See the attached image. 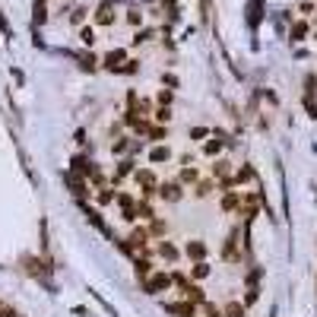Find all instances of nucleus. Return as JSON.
<instances>
[{"mask_svg":"<svg viewBox=\"0 0 317 317\" xmlns=\"http://www.w3.org/2000/svg\"><path fill=\"white\" fill-rule=\"evenodd\" d=\"M171 286H174V276H171V273H162V269H156L149 279H143L146 295H162V292H168Z\"/></svg>","mask_w":317,"mask_h":317,"instance_id":"obj_1","label":"nucleus"},{"mask_svg":"<svg viewBox=\"0 0 317 317\" xmlns=\"http://www.w3.org/2000/svg\"><path fill=\"white\" fill-rule=\"evenodd\" d=\"M133 178H137V187H140V194H143V197L159 194V178H156V171H152V168H140V171H133Z\"/></svg>","mask_w":317,"mask_h":317,"instance_id":"obj_2","label":"nucleus"},{"mask_svg":"<svg viewBox=\"0 0 317 317\" xmlns=\"http://www.w3.org/2000/svg\"><path fill=\"white\" fill-rule=\"evenodd\" d=\"M241 229H232L229 238H225V248H222V260L229 263H241Z\"/></svg>","mask_w":317,"mask_h":317,"instance_id":"obj_3","label":"nucleus"},{"mask_svg":"<svg viewBox=\"0 0 317 317\" xmlns=\"http://www.w3.org/2000/svg\"><path fill=\"white\" fill-rule=\"evenodd\" d=\"M159 197L165 203H178L181 197H184V184L181 181H165V184H159Z\"/></svg>","mask_w":317,"mask_h":317,"instance_id":"obj_4","label":"nucleus"},{"mask_svg":"<svg viewBox=\"0 0 317 317\" xmlns=\"http://www.w3.org/2000/svg\"><path fill=\"white\" fill-rule=\"evenodd\" d=\"M105 70H111V73H117V70H121L124 64H127V51L124 48H111L108 54H105Z\"/></svg>","mask_w":317,"mask_h":317,"instance_id":"obj_5","label":"nucleus"},{"mask_svg":"<svg viewBox=\"0 0 317 317\" xmlns=\"http://www.w3.org/2000/svg\"><path fill=\"white\" fill-rule=\"evenodd\" d=\"M114 19H117V13H114V4H108V0H105V4H99V10H96V26H114Z\"/></svg>","mask_w":317,"mask_h":317,"instance_id":"obj_6","label":"nucleus"},{"mask_svg":"<svg viewBox=\"0 0 317 317\" xmlns=\"http://www.w3.org/2000/svg\"><path fill=\"white\" fill-rule=\"evenodd\" d=\"M133 273H137V279L143 283V279H149L156 269H152V260H146V257H137L133 260Z\"/></svg>","mask_w":317,"mask_h":317,"instance_id":"obj_7","label":"nucleus"},{"mask_svg":"<svg viewBox=\"0 0 317 317\" xmlns=\"http://www.w3.org/2000/svg\"><path fill=\"white\" fill-rule=\"evenodd\" d=\"M184 254L197 263V260H203V257H206V244H203V241H187V244H184Z\"/></svg>","mask_w":317,"mask_h":317,"instance_id":"obj_8","label":"nucleus"},{"mask_svg":"<svg viewBox=\"0 0 317 317\" xmlns=\"http://www.w3.org/2000/svg\"><path fill=\"white\" fill-rule=\"evenodd\" d=\"M48 0H35V7H32V19H35V26H44L48 22Z\"/></svg>","mask_w":317,"mask_h":317,"instance_id":"obj_9","label":"nucleus"},{"mask_svg":"<svg viewBox=\"0 0 317 317\" xmlns=\"http://www.w3.org/2000/svg\"><path fill=\"white\" fill-rule=\"evenodd\" d=\"M222 146H225V133H213V140H209V143L203 146V152L209 159H216L219 152H222Z\"/></svg>","mask_w":317,"mask_h":317,"instance_id":"obj_10","label":"nucleus"},{"mask_svg":"<svg viewBox=\"0 0 317 317\" xmlns=\"http://www.w3.org/2000/svg\"><path fill=\"white\" fill-rule=\"evenodd\" d=\"M181 295H184L187 301H194V304H203V301H206V295H203V289H200V286H194V283H187V286L181 289Z\"/></svg>","mask_w":317,"mask_h":317,"instance_id":"obj_11","label":"nucleus"},{"mask_svg":"<svg viewBox=\"0 0 317 317\" xmlns=\"http://www.w3.org/2000/svg\"><path fill=\"white\" fill-rule=\"evenodd\" d=\"M238 206H241V191H225V197H222V209H225V213H235Z\"/></svg>","mask_w":317,"mask_h":317,"instance_id":"obj_12","label":"nucleus"},{"mask_svg":"<svg viewBox=\"0 0 317 317\" xmlns=\"http://www.w3.org/2000/svg\"><path fill=\"white\" fill-rule=\"evenodd\" d=\"M92 168H96V165H92L86 156H76V159H73V174H83V178H89Z\"/></svg>","mask_w":317,"mask_h":317,"instance_id":"obj_13","label":"nucleus"},{"mask_svg":"<svg viewBox=\"0 0 317 317\" xmlns=\"http://www.w3.org/2000/svg\"><path fill=\"white\" fill-rule=\"evenodd\" d=\"M83 213H86V219L92 222V225H96L99 232H108V225H105V219H102V213H99V209H89L86 203H83Z\"/></svg>","mask_w":317,"mask_h":317,"instance_id":"obj_14","label":"nucleus"},{"mask_svg":"<svg viewBox=\"0 0 317 317\" xmlns=\"http://www.w3.org/2000/svg\"><path fill=\"white\" fill-rule=\"evenodd\" d=\"M178 181H181V184H197V181H200V171H197L194 165H184L181 174H178Z\"/></svg>","mask_w":317,"mask_h":317,"instance_id":"obj_15","label":"nucleus"},{"mask_svg":"<svg viewBox=\"0 0 317 317\" xmlns=\"http://www.w3.org/2000/svg\"><path fill=\"white\" fill-rule=\"evenodd\" d=\"M137 219H140V222H152V219H156V213H152V206L146 203V197H143V200L137 203Z\"/></svg>","mask_w":317,"mask_h":317,"instance_id":"obj_16","label":"nucleus"},{"mask_svg":"<svg viewBox=\"0 0 317 317\" xmlns=\"http://www.w3.org/2000/svg\"><path fill=\"white\" fill-rule=\"evenodd\" d=\"M159 254L165 257L168 263H174V260H178V257H181V254H178V248H174L171 241H162V244H159Z\"/></svg>","mask_w":317,"mask_h":317,"instance_id":"obj_17","label":"nucleus"},{"mask_svg":"<svg viewBox=\"0 0 317 317\" xmlns=\"http://www.w3.org/2000/svg\"><path fill=\"white\" fill-rule=\"evenodd\" d=\"M22 266H26L32 276H44V263L35 260V257H22Z\"/></svg>","mask_w":317,"mask_h":317,"instance_id":"obj_18","label":"nucleus"},{"mask_svg":"<svg viewBox=\"0 0 317 317\" xmlns=\"http://www.w3.org/2000/svg\"><path fill=\"white\" fill-rule=\"evenodd\" d=\"M149 140H156V143H165L168 140V124H159V127H149Z\"/></svg>","mask_w":317,"mask_h":317,"instance_id":"obj_19","label":"nucleus"},{"mask_svg":"<svg viewBox=\"0 0 317 317\" xmlns=\"http://www.w3.org/2000/svg\"><path fill=\"white\" fill-rule=\"evenodd\" d=\"M209 194H213V181H197L194 184V197L197 200H206Z\"/></svg>","mask_w":317,"mask_h":317,"instance_id":"obj_20","label":"nucleus"},{"mask_svg":"<svg viewBox=\"0 0 317 317\" xmlns=\"http://www.w3.org/2000/svg\"><path fill=\"white\" fill-rule=\"evenodd\" d=\"M79 41H83L86 48H92V44L99 41V38H96V29H92V26H79Z\"/></svg>","mask_w":317,"mask_h":317,"instance_id":"obj_21","label":"nucleus"},{"mask_svg":"<svg viewBox=\"0 0 317 317\" xmlns=\"http://www.w3.org/2000/svg\"><path fill=\"white\" fill-rule=\"evenodd\" d=\"M149 159H152V162H156V165H159V162H168V159H171V149L159 143L156 149H152V152H149Z\"/></svg>","mask_w":317,"mask_h":317,"instance_id":"obj_22","label":"nucleus"},{"mask_svg":"<svg viewBox=\"0 0 317 317\" xmlns=\"http://www.w3.org/2000/svg\"><path fill=\"white\" fill-rule=\"evenodd\" d=\"M311 32V26H308V22H295V26H292V41H304V35H308Z\"/></svg>","mask_w":317,"mask_h":317,"instance_id":"obj_23","label":"nucleus"},{"mask_svg":"<svg viewBox=\"0 0 317 317\" xmlns=\"http://www.w3.org/2000/svg\"><path fill=\"white\" fill-rule=\"evenodd\" d=\"M229 171H232V162L229 159H219L216 165H213V178H229Z\"/></svg>","mask_w":317,"mask_h":317,"instance_id":"obj_24","label":"nucleus"},{"mask_svg":"<svg viewBox=\"0 0 317 317\" xmlns=\"http://www.w3.org/2000/svg\"><path fill=\"white\" fill-rule=\"evenodd\" d=\"M222 314L225 317H244V304L241 301H229L225 308H222Z\"/></svg>","mask_w":317,"mask_h":317,"instance_id":"obj_25","label":"nucleus"},{"mask_svg":"<svg viewBox=\"0 0 317 317\" xmlns=\"http://www.w3.org/2000/svg\"><path fill=\"white\" fill-rule=\"evenodd\" d=\"M143 10H137V7H130V10H127V22H130V26L133 29H140V26H143Z\"/></svg>","mask_w":317,"mask_h":317,"instance_id":"obj_26","label":"nucleus"},{"mask_svg":"<svg viewBox=\"0 0 317 317\" xmlns=\"http://www.w3.org/2000/svg\"><path fill=\"white\" fill-rule=\"evenodd\" d=\"M152 38H156V29H137L133 44H146V41H152Z\"/></svg>","mask_w":317,"mask_h":317,"instance_id":"obj_27","label":"nucleus"},{"mask_svg":"<svg viewBox=\"0 0 317 317\" xmlns=\"http://www.w3.org/2000/svg\"><path fill=\"white\" fill-rule=\"evenodd\" d=\"M127 174H133V162L130 159H124L121 165H117V174H114V184L121 181V178H127Z\"/></svg>","mask_w":317,"mask_h":317,"instance_id":"obj_28","label":"nucleus"},{"mask_svg":"<svg viewBox=\"0 0 317 317\" xmlns=\"http://www.w3.org/2000/svg\"><path fill=\"white\" fill-rule=\"evenodd\" d=\"M191 276H194V279H206V276H209V263H206V260H197L194 269H191Z\"/></svg>","mask_w":317,"mask_h":317,"instance_id":"obj_29","label":"nucleus"},{"mask_svg":"<svg viewBox=\"0 0 317 317\" xmlns=\"http://www.w3.org/2000/svg\"><path fill=\"white\" fill-rule=\"evenodd\" d=\"M127 149H133V143L127 137H121V140H114V143H111V152H117V156H124Z\"/></svg>","mask_w":317,"mask_h":317,"instance_id":"obj_30","label":"nucleus"},{"mask_svg":"<svg viewBox=\"0 0 317 317\" xmlns=\"http://www.w3.org/2000/svg\"><path fill=\"white\" fill-rule=\"evenodd\" d=\"M152 117H156V124H168V121H171V108H168V105H159Z\"/></svg>","mask_w":317,"mask_h":317,"instance_id":"obj_31","label":"nucleus"},{"mask_svg":"<svg viewBox=\"0 0 317 317\" xmlns=\"http://www.w3.org/2000/svg\"><path fill=\"white\" fill-rule=\"evenodd\" d=\"M86 16H89L86 7H76L73 13H70V22H73V26H86Z\"/></svg>","mask_w":317,"mask_h":317,"instance_id":"obj_32","label":"nucleus"},{"mask_svg":"<svg viewBox=\"0 0 317 317\" xmlns=\"http://www.w3.org/2000/svg\"><path fill=\"white\" fill-rule=\"evenodd\" d=\"M117 200V194L111 191V187H99V203L105 206V203H114Z\"/></svg>","mask_w":317,"mask_h":317,"instance_id":"obj_33","label":"nucleus"},{"mask_svg":"<svg viewBox=\"0 0 317 317\" xmlns=\"http://www.w3.org/2000/svg\"><path fill=\"white\" fill-rule=\"evenodd\" d=\"M165 232H168V222H162V219L149 222V235H165Z\"/></svg>","mask_w":317,"mask_h":317,"instance_id":"obj_34","label":"nucleus"},{"mask_svg":"<svg viewBox=\"0 0 317 317\" xmlns=\"http://www.w3.org/2000/svg\"><path fill=\"white\" fill-rule=\"evenodd\" d=\"M79 64H83L86 70H96L99 67V57L96 54H83V57H79Z\"/></svg>","mask_w":317,"mask_h":317,"instance_id":"obj_35","label":"nucleus"},{"mask_svg":"<svg viewBox=\"0 0 317 317\" xmlns=\"http://www.w3.org/2000/svg\"><path fill=\"white\" fill-rule=\"evenodd\" d=\"M137 67H140V61H133V57H127V64L117 70V73H137Z\"/></svg>","mask_w":317,"mask_h":317,"instance_id":"obj_36","label":"nucleus"},{"mask_svg":"<svg viewBox=\"0 0 317 317\" xmlns=\"http://www.w3.org/2000/svg\"><path fill=\"white\" fill-rule=\"evenodd\" d=\"M171 99H174V96H171V89H162L159 96H156V102H159V105H171Z\"/></svg>","mask_w":317,"mask_h":317,"instance_id":"obj_37","label":"nucleus"},{"mask_svg":"<svg viewBox=\"0 0 317 317\" xmlns=\"http://www.w3.org/2000/svg\"><path fill=\"white\" fill-rule=\"evenodd\" d=\"M298 13H301V16H311V13H314V4H311V0H304V4H298Z\"/></svg>","mask_w":317,"mask_h":317,"instance_id":"obj_38","label":"nucleus"},{"mask_svg":"<svg viewBox=\"0 0 317 317\" xmlns=\"http://www.w3.org/2000/svg\"><path fill=\"white\" fill-rule=\"evenodd\" d=\"M117 203H121L124 209H127V206H137V203H133V197H130V194H117Z\"/></svg>","mask_w":317,"mask_h":317,"instance_id":"obj_39","label":"nucleus"},{"mask_svg":"<svg viewBox=\"0 0 317 317\" xmlns=\"http://www.w3.org/2000/svg\"><path fill=\"white\" fill-rule=\"evenodd\" d=\"M206 133H209V130H206V127H194V130H191V137H194V140H203Z\"/></svg>","mask_w":317,"mask_h":317,"instance_id":"obj_40","label":"nucleus"},{"mask_svg":"<svg viewBox=\"0 0 317 317\" xmlns=\"http://www.w3.org/2000/svg\"><path fill=\"white\" fill-rule=\"evenodd\" d=\"M162 83H165V86H171V89H174V86H178V79H174V76L168 73V76H162Z\"/></svg>","mask_w":317,"mask_h":317,"instance_id":"obj_41","label":"nucleus"},{"mask_svg":"<svg viewBox=\"0 0 317 317\" xmlns=\"http://www.w3.org/2000/svg\"><path fill=\"white\" fill-rule=\"evenodd\" d=\"M0 317H16V311H10V308H0Z\"/></svg>","mask_w":317,"mask_h":317,"instance_id":"obj_42","label":"nucleus"},{"mask_svg":"<svg viewBox=\"0 0 317 317\" xmlns=\"http://www.w3.org/2000/svg\"><path fill=\"white\" fill-rule=\"evenodd\" d=\"M314 22H317V13H314Z\"/></svg>","mask_w":317,"mask_h":317,"instance_id":"obj_43","label":"nucleus"}]
</instances>
